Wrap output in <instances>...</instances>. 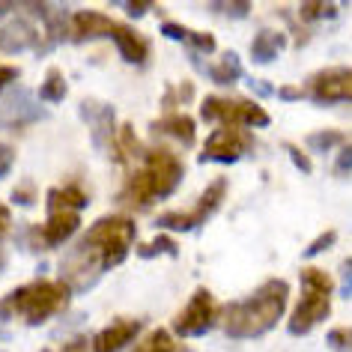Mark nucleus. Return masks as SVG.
I'll return each instance as SVG.
<instances>
[{"instance_id": "24", "label": "nucleus", "mask_w": 352, "mask_h": 352, "mask_svg": "<svg viewBox=\"0 0 352 352\" xmlns=\"http://www.w3.org/2000/svg\"><path fill=\"white\" fill-rule=\"evenodd\" d=\"M138 254L144 260H153V257H158V254H170V257H176V254H179V245H176L173 236H155L153 242L140 245Z\"/></svg>"}, {"instance_id": "19", "label": "nucleus", "mask_w": 352, "mask_h": 352, "mask_svg": "<svg viewBox=\"0 0 352 352\" xmlns=\"http://www.w3.org/2000/svg\"><path fill=\"white\" fill-rule=\"evenodd\" d=\"M204 69L218 87H230V84H236L242 78V60H239L236 51H224V54L218 57V63H209Z\"/></svg>"}, {"instance_id": "18", "label": "nucleus", "mask_w": 352, "mask_h": 352, "mask_svg": "<svg viewBox=\"0 0 352 352\" xmlns=\"http://www.w3.org/2000/svg\"><path fill=\"white\" fill-rule=\"evenodd\" d=\"M36 42H39V36L30 21H10L6 28H0V51H6V54L24 51V48L36 45Z\"/></svg>"}, {"instance_id": "34", "label": "nucleus", "mask_w": 352, "mask_h": 352, "mask_svg": "<svg viewBox=\"0 0 352 352\" xmlns=\"http://www.w3.org/2000/svg\"><path fill=\"white\" fill-rule=\"evenodd\" d=\"M15 78H19V69L15 66H0V96L6 93V87H10Z\"/></svg>"}, {"instance_id": "6", "label": "nucleus", "mask_w": 352, "mask_h": 352, "mask_svg": "<svg viewBox=\"0 0 352 352\" xmlns=\"http://www.w3.org/2000/svg\"><path fill=\"white\" fill-rule=\"evenodd\" d=\"M298 280H302V296H298L293 314H289V334L302 338V334H307L314 325L329 320L331 296H334V278L320 266H305Z\"/></svg>"}, {"instance_id": "8", "label": "nucleus", "mask_w": 352, "mask_h": 352, "mask_svg": "<svg viewBox=\"0 0 352 352\" xmlns=\"http://www.w3.org/2000/svg\"><path fill=\"white\" fill-rule=\"evenodd\" d=\"M200 117L209 122L218 120L221 126H236V129H263L272 122L263 104L251 99H227V96H206L200 102Z\"/></svg>"}, {"instance_id": "12", "label": "nucleus", "mask_w": 352, "mask_h": 352, "mask_svg": "<svg viewBox=\"0 0 352 352\" xmlns=\"http://www.w3.org/2000/svg\"><path fill=\"white\" fill-rule=\"evenodd\" d=\"M42 117H45V104L28 96V90L3 93L0 99V131H24Z\"/></svg>"}, {"instance_id": "15", "label": "nucleus", "mask_w": 352, "mask_h": 352, "mask_svg": "<svg viewBox=\"0 0 352 352\" xmlns=\"http://www.w3.org/2000/svg\"><path fill=\"white\" fill-rule=\"evenodd\" d=\"M144 329V322L140 320H113L111 325H104V329L93 338V352H120L126 343H131L138 338V331Z\"/></svg>"}, {"instance_id": "39", "label": "nucleus", "mask_w": 352, "mask_h": 352, "mask_svg": "<svg viewBox=\"0 0 352 352\" xmlns=\"http://www.w3.org/2000/svg\"><path fill=\"white\" fill-rule=\"evenodd\" d=\"M349 269H352V260H349Z\"/></svg>"}, {"instance_id": "14", "label": "nucleus", "mask_w": 352, "mask_h": 352, "mask_svg": "<svg viewBox=\"0 0 352 352\" xmlns=\"http://www.w3.org/2000/svg\"><path fill=\"white\" fill-rule=\"evenodd\" d=\"M81 120L87 122V129H90L93 135V144L96 149H113V140H117V111H113V104L102 102V99H84L81 102Z\"/></svg>"}, {"instance_id": "17", "label": "nucleus", "mask_w": 352, "mask_h": 352, "mask_svg": "<svg viewBox=\"0 0 352 352\" xmlns=\"http://www.w3.org/2000/svg\"><path fill=\"white\" fill-rule=\"evenodd\" d=\"M284 48H287V33H280L275 28H266V30H260L251 42V60L257 66H266V63H272V60H278Z\"/></svg>"}, {"instance_id": "1", "label": "nucleus", "mask_w": 352, "mask_h": 352, "mask_svg": "<svg viewBox=\"0 0 352 352\" xmlns=\"http://www.w3.org/2000/svg\"><path fill=\"white\" fill-rule=\"evenodd\" d=\"M135 236H138V227L129 215L120 212V215L99 218L66 251L63 263H60V280L72 293L90 289L102 275H108L111 269H117L129 257V251L135 248Z\"/></svg>"}, {"instance_id": "5", "label": "nucleus", "mask_w": 352, "mask_h": 352, "mask_svg": "<svg viewBox=\"0 0 352 352\" xmlns=\"http://www.w3.org/2000/svg\"><path fill=\"white\" fill-rule=\"evenodd\" d=\"M69 39L84 42V39H111L117 45L120 57L131 66H144L149 60V39L144 33H138L131 24L117 21L104 12L93 10H78L69 24Z\"/></svg>"}, {"instance_id": "26", "label": "nucleus", "mask_w": 352, "mask_h": 352, "mask_svg": "<svg viewBox=\"0 0 352 352\" xmlns=\"http://www.w3.org/2000/svg\"><path fill=\"white\" fill-rule=\"evenodd\" d=\"M325 343H329V349H334V352H352V325H349V329L329 331Z\"/></svg>"}, {"instance_id": "31", "label": "nucleus", "mask_w": 352, "mask_h": 352, "mask_svg": "<svg viewBox=\"0 0 352 352\" xmlns=\"http://www.w3.org/2000/svg\"><path fill=\"white\" fill-rule=\"evenodd\" d=\"M12 204H19V206H33V204H36V188H33L30 182L19 186V188L12 191Z\"/></svg>"}, {"instance_id": "3", "label": "nucleus", "mask_w": 352, "mask_h": 352, "mask_svg": "<svg viewBox=\"0 0 352 352\" xmlns=\"http://www.w3.org/2000/svg\"><path fill=\"white\" fill-rule=\"evenodd\" d=\"M182 176H186V167H182L179 155L170 153L167 146H153L144 153V164L129 176L126 188L120 195V204L135 209L153 206L179 188Z\"/></svg>"}, {"instance_id": "7", "label": "nucleus", "mask_w": 352, "mask_h": 352, "mask_svg": "<svg viewBox=\"0 0 352 352\" xmlns=\"http://www.w3.org/2000/svg\"><path fill=\"white\" fill-rule=\"evenodd\" d=\"M227 176H218L209 186L204 188V195L197 197V204L191 209H179V212H164L155 218V227L158 230H170V233H188V230H197L204 227L209 218H212L218 209H221L224 197H227Z\"/></svg>"}, {"instance_id": "4", "label": "nucleus", "mask_w": 352, "mask_h": 352, "mask_svg": "<svg viewBox=\"0 0 352 352\" xmlns=\"http://www.w3.org/2000/svg\"><path fill=\"white\" fill-rule=\"evenodd\" d=\"M72 298L63 280H51V278H36L30 284L15 287L10 296L0 298V320H21L28 325H42L51 316H57Z\"/></svg>"}, {"instance_id": "25", "label": "nucleus", "mask_w": 352, "mask_h": 352, "mask_svg": "<svg viewBox=\"0 0 352 352\" xmlns=\"http://www.w3.org/2000/svg\"><path fill=\"white\" fill-rule=\"evenodd\" d=\"M338 12V6L331 3H302L298 6V15H302L305 24H314L316 19H322V15H334Z\"/></svg>"}, {"instance_id": "20", "label": "nucleus", "mask_w": 352, "mask_h": 352, "mask_svg": "<svg viewBox=\"0 0 352 352\" xmlns=\"http://www.w3.org/2000/svg\"><path fill=\"white\" fill-rule=\"evenodd\" d=\"M87 191L81 186H57L48 191V212L54 209H69V212H81L87 206Z\"/></svg>"}, {"instance_id": "37", "label": "nucleus", "mask_w": 352, "mask_h": 352, "mask_svg": "<svg viewBox=\"0 0 352 352\" xmlns=\"http://www.w3.org/2000/svg\"><path fill=\"white\" fill-rule=\"evenodd\" d=\"M122 10H126L129 15H146L153 6H149V3H122Z\"/></svg>"}, {"instance_id": "2", "label": "nucleus", "mask_w": 352, "mask_h": 352, "mask_svg": "<svg viewBox=\"0 0 352 352\" xmlns=\"http://www.w3.org/2000/svg\"><path fill=\"white\" fill-rule=\"evenodd\" d=\"M287 298H289L287 280L269 278L266 284H260L251 296L227 305L224 314H221V325H224L227 338L251 340V338H260V334L272 331L280 320H284Z\"/></svg>"}, {"instance_id": "10", "label": "nucleus", "mask_w": 352, "mask_h": 352, "mask_svg": "<svg viewBox=\"0 0 352 352\" xmlns=\"http://www.w3.org/2000/svg\"><path fill=\"white\" fill-rule=\"evenodd\" d=\"M254 146V138L248 129H236V126H221L218 131L206 138L204 149H200V162H239L242 155H248Z\"/></svg>"}, {"instance_id": "36", "label": "nucleus", "mask_w": 352, "mask_h": 352, "mask_svg": "<svg viewBox=\"0 0 352 352\" xmlns=\"http://www.w3.org/2000/svg\"><path fill=\"white\" fill-rule=\"evenodd\" d=\"M54 352H87V338H75V340H69L66 346H60Z\"/></svg>"}, {"instance_id": "27", "label": "nucleus", "mask_w": 352, "mask_h": 352, "mask_svg": "<svg viewBox=\"0 0 352 352\" xmlns=\"http://www.w3.org/2000/svg\"><path fill=\"white\" fill-rule=\"evenodd\" d=\"M343 138H346L343 131L325 129V131H316V135H311V146H314V149H329V146H334V144H340Z\"/></svg>"}, {"instance_id": "33", "label": "nucleus", "mask_w": 352, "mask_h": 352, "mask_svg": "<svg viewBox=\"0 0 352 352\" xmlns=\"http://www.w3.org/2000/svg\"><path fill=\"white\" fill-rule=\"evenodd\" d=\"M215 12H224V15H233V19H242V15L251 12V3H218L212 6Z\"/></svg>"}, {"instance_id": "21", "label": "nucleus", "mask_w": 352, "mask_h": 352, "mask_svg": "<svg viewBox=\"0 0 352 352\" xmlns=\"http://www.w3.org/2000/svg\"><path fill=\"white\" fill-rule=\"evenodd\" d=\"M66 93H69V84H66V78L60 69L51 66L45 78H42V84H39V90H36V99L42 104H60L66 99Z\"/></svg>"}, {"instance_id": "28", "label": "nucleus", "mask_w": 352, "mask_h": 352, "mask_svg": "<svg viewBox=\"0 0 352 352\" xmlns=\"http://www.w3.org/2000/svg\"><path fill=\"white\" fill-rule=\"evenodd\" d=\"M12 164H15V146L6 144V140H0V179H3V176H10Z\"/></svg>"}, {"instance_id": "22", "label": "nucleus", "mask_w": 352, "mask_h": 352, "mask_svg": "<svg viewBox=\"0 0 352 352\" xmlns=\"http://www.w3.org/2000/svg\"><path fill=\"white\" fill-rule=\"evenodd\" d=\"M131 352H188V346H182V343L176 340L173 331H167V329H153Z\"/></svg>"}, {"instance_id": "11", "label": "nucleus", "mask_w": 352, "mask_h": 352, "mask_svg": "<svg viewBox=\"0 0 352 352\" xmlns=\"http://www.w3.org/2000/svg\"><path fill=\"white\" fill-rule=\"evenodd\" d=\"M81 227V212H69V209H54L48 212L45 224H36L28 230V242L36 251H48V248H60L63 242H69Z\"/></svg>"}, {"instance_id": "29", "label": "nucleus", "mask_w": 352, "mask_h": 352, "mask_svg": "<svg viewBox=\"0 0 352 352\" xmlns=\"http://www.w3.org/2000/svg\"><path fill=\"white\" fill-rule=\"evenodd\" d=\"M10 227H12V212H10V206L0 204V269L6 266V260H3V239H6V233H10Z\"/></svg>"}, {"instance_id": "32", "label": "nucleus", "mask_w": 352, "mask_h": 352, "mask_svg": "<svg viewBox=\"0 0 352 352\" xmlns=\"http://www.w3.org/2000/svg\"><path fill=\"white\" fill-rule=\"evenodd\" d=\"M334 170L338 173H349L352 170V144H343L338 149V162H334Z\"/></svg>"}, {"instance_id": "16", "label": "nucleus", "mask_w": 352, "mask_h": 352, "mask_svg": "<svg viewBox=\"0 0 352 352\" xmlns=\"http://www.w3.org/2000/svg\"><path fill=\"white\" fill-rule=\"evenodd\" d=\"M153 135L173 138V140H179V144L191 146L197 140V122H195V117H188V113H164V117H158L153 122Z\"/></svg>"}, {"instance_id": "30", "label": "nucleus", "mask_w": 352, "mask_h": 352, "mask_svg": "<svg viewBox=\"0 0 352 352\" xmlns=\"http://www.w3.org/2000/svg\"><path fill=\"white\" fill-rule=\"evenodd\" d=\"M334 239H338V233H334V230L322 233L320 239H316V242H311V245H307V248H305V257H316V254H322L325 248H331V245H334Z\"/></svg>"}, {"instance_id": "35", "label": "nucleus", "mask_w": 352, "mask_h": 352, "mask_svg": "<svg viewBox=\"0 0 352 352\" xmlns=\"http://www.w3.org/2000/svg\"><path fill=\"white\" fill-rule=\"evenodd\" d=\"M287 153L293 155V162L298 164V170H305V173L311 170V158H307V155H305V153H302V149H298V146H287Z\"/></svg>"}, {"instance_id": "38", "label": "nucleus", "mask_w": 352, "mask_h": 352, "mask_svg": "<svg viewBox=\"0 0 352 352\" xmlns=\"http://www.w3.org/2000/svg\"><path fill=\"white\" fill-rule=\"evenodd\" d=\"M15 10H19V6H15V3H0V19H6V15L15 12Z\"/></svg>"}, {"instance_id": "9", "label": "nucleus", "mask_w": 352, "mask_h": 352, "mask_svg": "<svg viewBox=\"0 0 352 352\" xmlns=\"http://www.w3.org/2000/svg\"><path fill=\"white\" fill-rule=\"evenodd\" d=\"M218 314L221 311H218L215 296L209 289H195V296L186 302V307L173 316L170 331L176 338H200L218 322Z\"/></svg>"}, {"instance_id": "23", "label": "nucleus", "mask_w": 352, "mask_h": 352, "mask_svg": "<svg viewBox=\"0 0 352 352\" xmlns=\"http://www.w3.org/2000/svg\"><path fill=\"white\" fill-rule=\"evenodd\" d=\"M140 153V140L135 135V129H131V122H122L120 131H117V140H113V149H111V155H113V162L117 164H126L131 155H138Z\"/></svg>"}, {"instance_id": "13", "label": "nucleus", "mask_w": 352, "mask_h": 352, "mask_svg": "<svg viewBox=\"0 0 352 352\" xmlns=\"http://www.w3.org/2000/svg\"><path fill=\"white\" fill-rule=\"evenodd\" d=\"M305 93L314 102L322 104H334V102H352V66H340V69H322L307 78Z\"/></svg>"}]
</instances>
